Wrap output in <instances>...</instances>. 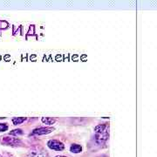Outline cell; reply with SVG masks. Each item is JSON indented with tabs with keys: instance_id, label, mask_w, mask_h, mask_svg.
I'll return each instance as SVG.
<instances>
[{
	"instance_id": "1",
	"label": "cell",
	"mask_w": 157,
	"mask_h": 157,
	"mask_svg": "<svg viewBox=\"0 0 157 157\" xmlns=\"http://www.w3.org/2000/svg\"><path fill=\"white\" fill-rule=\"evenodd\" d=\"M48 147L51 148V149H53V150H56V151H61L64 149L65 146L62 142L60 141L57 140H51L48 141V143H47Z\"/></svg>"
},
{
	"instance_id": "2",
	"label": "cell",
	"mask_w": 157,
	"mask_h": 157,
	"mask_svg": "<svg viewBox=\"0 0 157 157\" xmlns=\"http://www.w3.org/2000/svg\"><path fill=\"white\" fill-rule=\"evenodd\" d=\"M108 131L107 130H105L101 133H96V135H95V140H96V142L99 144V145H101L103 144L105 141L107 140L108 138Z\"/></svg>"
},
{
	"instance_id": "3",
	"label": "cell",
	"mask_w": 157,
	"mask_h": 157,
	"mask_svg": "<svg viewBox=\"0 0 157 157\" xmlns=\"http://www.w3.org/2000/svg\"><path fill=\"white\" fill-rule=\"evenodd\" d=\"M3 142L5 144H8V145H18L21 143V140L17 139V138H11V137H8L5 136L3 138Z\"/></svg>"
},
{
	"instance_id": "4",
	"label": "cell",
	"mask_w": 157,
	"mask_h": 157,
	"mask_svg": "<svg viewBox=\"0 0 157 157\" xmlns=\"http://www.w3.org/2000/svg\"><path fill=\"white\" fill-rule=\"evenodd\" d=\"M52 131H53V128H36L33 131V134H39V135H43V134H49Z\"/></svg>"
},
{
	"instance_id": "5",
	"label": "cell",
	"mask_w": 157,
	"mask_h": 157,
	"mask_svg": "<svg viewBox=\"0 0 157 157\" xmlns=\"http://www.w3.org/2000/svg\"><path fill=\"white\" fill-rule=\"evenodd\" d=\"M70 151L75 154L78 153H80L82 151V147L80 145H78V144H73L70 148Z\"/></svg>"
},
{
	"instance_id": "6",
	"label": "cell",
	"mask_w": 157,
	"mask_h": 157,
	"mask_svg": "<svg viewBox=\"0 0 157 157\" xmlns=\"http://www.w3.org/2000/svg\"><path fill=\"white\" fill-rule=\"evenodd\" d=\"M25 120H26L25 117H15V118L12 119V123H13V125H16V126H17V125H20Z\"/></svg>"
},
{
	"instance_id": "7",
	"label": "cell",
	"mask_w": 157,
	"mask_h": 157,
	"mask_svg": "<svg viewBox=\"0 0 157 157\" xmlns=\"http://www.w3.org/2000/svg\"><path fill=\"white\" fill-rule=\"evenodd\" d=\"M41 120L44 124H47V125H53L55 123V120L50 117H43Z\"/></svg>"
},
{
	"instance_id": "8",
	"label": "cell",
	"mask_w": 157,
	"mask_h": 157,
	"mask_svg": "<svg viewBox=\"0 0 157 157\" xmlns=\"http://www.w3.org/2000/svg\"><path fill=\"white\" fill-rule=\"evenodd\" d=\"M106 127L105 125H99L95 128H94V131H95V133H101V132L106 130Z\"/></svg>"
},
{
	"instance_id": "9",
	"label": "cell",
	"mask_w": 157,
	"mask_h": 157,
	"mask_svg": "<svg viewBox=\"0 0 157 157\" xmlns=\"http://www.w3.org/2000/svg\"><path fill=\"white\" fill-rule=\"evenodd\" d=\"M10 134H11V135H21V134H23V131L21 129H14L10 133Z\"/></svg>"
},
{
	"instance_id": "10",
	"label": "cell",
	"mask_w": 157,
	"mask_h": 157,
	"mask_svg": "<svg viewBox=\"0 0 157 157\" xmlns=\"http://www.w3.org/2000/svg\"><path fill=\"white\" fill-rule=\"evenodd\" d=\"M8 129V126L6 124L0 123V132H5Z\"/></svg>"
},
{
	"instance_id": "11",
	"label": "cell",
	"mask_w": 157,
	"mask_h": 157,
	"mask_svg": "<svg viewBox=\"0 0 157 157\" xmlns=\"http://www.w3.org/2000/svg\"><path fill=\"white\" fill-rule=\"evenodd\" d=\"M56 157H67V156H64V155H58Z\"/></svg>"
}]
</instances>
